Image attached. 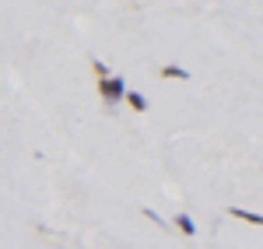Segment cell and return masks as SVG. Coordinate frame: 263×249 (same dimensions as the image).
Masks as SVG:
<instances>
[{
	"label": "cell",
	"instance_id": "cell-1",
	"mask_svg": "<svg viewBox=\"0 0 263 249\" xmlns=\"http://www.w3.org/2000/svg\"><path fill=\"white\" fill-rule=\"evenodd\" d=\"M99 95L109 109H116L120 102H126V81L123 78H109V81H99Z\"/></svg>",
	"mask_w": 263,
	"mask_h": 249
},
{
	"label": "cell",
	"instance_id": "cell-2",
	"mask_svg": "<svg viewBox=\"0 0 263 249\" xmlns=\"http://www.w3.org/2000/svg\"><path fill=\"white\" fill-rule=\"evenodd\" d=\"M228 214H232V218H239V221H246V225H256V228H263V214H256V210H246V207H228Z\"/></svg>",
	"mask_w": 263,
	"mask_h": 249
},
{
	"label": "cell",
	"instance_id": "cell-3",
	"mask_svg": "<svg viewBox=\"0 0 263 249\" xmlns=\"http://www.w3.org/2000/svg\"><path fill=\"white\" fill-rule=\"evenodd\" d=\"M158 78H168V81H190V70H182L179 63H165L158 70Z\"/></svg>",
	"mask_w": 263,
	"mask_h": 249
},
{
	"label": "cell",
	"instance_id": "cell-4",
	"mask_svg": "<svg viewBox=\"0 0 263 249\" xmlns=\"http://www.w3.org/2000/svg\"><path fill=\"white\" fill-rule=\"evenodd\" d=\"M172 225H176V228H179L182 235H190V239L197 235V225L190 221V214H176V218H172Z\"/></svg>",
	"mask_w": 263,
	"mask_h": 249
},
{
	"label": "cell",
	"instance_id": "cell-5",
	"mask_svg": "<svg viewBox=\"0 0 263 249\" xmlns=\"http://www.w3.org/2000/svg\"><path fill=\"white\" fill-rule=\"evenodd\" d=\"M126 105H130L134 112H144V109H147V99H144L141 91H126Z\"/></svg>",
	"mask_w": 263,
	"mask_h": 249
},
{
	"label": "cell",
	"instance_id": "cell-6",
	"mask_svg": "<svg viewBox=\"0 0 263 249\" xmlns=\"http://www.w3.org/2000/svg\"><path fill=\"white\" fill-rule=\"evenodd\" d=\"M88 63H91V70H95V78H99V81H109V78H112V74H109V67H105L102 60H95V56H91Z\"/></svg>",
	"mask_w": 263,
	"mask_h": 249
}]
</instances>
